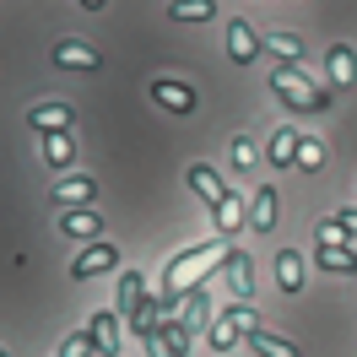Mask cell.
Returning a JSON list of instances; mask_svg holds the SVG:
<instances>
[{
  "label": "cell",
  "instance_id": "6da1fadb",
  "mask_svg": "<svg viewBox=\"0 0 357 357\" xmlns=\"http://www.w3.org/2000/svg\"><path fill=\"white\" fill-rule=\"evenodd\" d=\"M227 260V244L217 238V244H190V249H178L174 260L162 266V298H184V292H195V282H201L211 266H222Z\"/></svg>",
  "mask_w": 357,
  "mask_h": 357
},
{
  "label": "cell",
  "instance_id": "7a4b0ae2",
  "mask_svg": "<svg viewBox=\"0 0 357 357\" xmlns=\"http://www.w3.org/2000/svg\"><path fill=\"white\" fill-rule=\"evenodd\" d=\"M266 82H271V92H276V98H282V103H287L292 114H309V109H331V92L325 87H314L309 76H298V70L292 66H276V70H266Z\"/></svg>",
  "mask_w": 357,
  "mask_h": 357
},
{
  "label": "cell",
  "instance_id": "3957f363",
  "mask_svg": "<svg viewBox=\"0 0 357 357\" xmlns=\"http://www.w3.org/2000/svg\"><path fill=\"white\" fill-rule=\"evenodd\" d=\"M314 266L331 271V276H357V249L347 238H319L314 244Z\"/></svg>",
  "mask_w": 357,
  "mask_h": 357
},
{
  "label": "cell",
  "instance_id": "277c9868",
  "mask_svg": "<svg viewBox=\"0 0 357 357\" xmlns=\"http://www.w3.org/2000/svg\"><path fill=\"white\" fill-rule=\"evenodd\" d=\"M227 60L233 66H255L260 60V33L244 17H227Z\"/></svg>",
  "mask_w": 357,
  "mask_h": 357
},
{
  "label": "cell",
  "instance_id": "5b68a950",
  "mask_svg": "<svg viewBox=\"0 0 357 357\" xmlns=\"http://www.w3.org/2000/svg\"><path fill=\"white\" fill-rule=\"evenodd\" d=\"M184 184H190L211 211H217L222 201H233V190L222 184V174H217V168H206V162H190V168H184Z\"/></svg>",
  "mask_w": 357,
  "mask_h": 357
},
{
  "label": "cell",
  "instance_id": "8992f818",
  "mask_svg": "<svg viewBox=\"0 0 357 357\" xmlns=\"http://www.w3.org/2000/svg\"><path fill=\"white\" fill-rule=\"evenodd\" d=\"M222 282H227V292H233L238 303H249V292H255V260H249L244 249H227V260H222Z\"/></svg>",
  "mask_w": 357,
  "mask_h": 357
},
{
  "label": "cell",
  "instance_id": "52a82bcc",
  "mask_svg": "<svg viewBox=\"0 0 357 357\" xmlns=\"http://www.w3.org/2000/svg\"><path fill=\"white\" fill-rule=\"evenodd\" d=\"M152 103L168 114H195V87H184V82H168V76H152Z\"/></svg>",
  "mask_w": 357,
  "mask_h": 357
},
{
  "label": "cell",
  "instance_id": "ba28073f",
  "mask_svg": "<svg viewBox=\"0 0 357 357\" xmlns=\"http://www.w3.org/2000/svg\"><path fill=\"white\" fill-rule=\"evenodd\" d=\"M49 60H54V66H66V70H98V66H103V54H98L92 44H76V38H54Z\"/></svg>",
  "mask_w": 357,
  "mask_h": 357
},
{
  "label": "cell",
  "instance_id": "9c48e42d",
  "mask_svg": "<svg viewBox=\"0 0 357 357\" xmlns=\"http://www.w3.org/2000/svg\"><path fill=\"white\" fill-rule=\"evenodd\" d=\"M168 319H178V331L195 341V331H206V319H211V298H206V287L184 292V303H178V314H168Z\"/></svg>",
  "mask_w": 357,
  "mask_h": 357
},
{
  "label": "cell",
  "instance_id": "30bf717a",
  "mask_svg": "<svg viewBox=\"0 0 357 357\" xmlns=\"http://www.w3.org/2000/svg\"><path fill=\"white\" fill-rule=\"evenodd\" d=\"M87 201H98V178H92V174H76V178H66V184L49 190V206H60V211L87 206Z\"/></svg>",
  "mask_w": 357,
  "mask_h": 357
},
{
  "label": "cell",
  "instance_id": "8fae6325",
  "mask_svg": "<svg viewBox=\"0 0 357 357\" xmlns=\"http://www.w3.org/2000/svg\"><path fill=\"white\" fill-rule=\"evenodd\" d=\"M114 266H119V249L114 244H92V249H82V255L70 260V276L87 282V276H103V271H114Z\"/></svg>",
  "mask_w": 357,
  "mask_h": 357
},
{
  "label": "cell",
  "instance_id": "7c38bea8",
  "mask_svg": "<svg viewBox=\"0 0 357 357\" xmlns=\"http://www.w3.org/2000/svg\"><path fill=\"white\" fill-rule=\"evenodd\" d=\"M87 335H92V347H98V357H114V352H119V314L98 309L87 319Z\"/></svg>",
  "mask_w": 357,
  "mask_h": 357
},
{
  "label": "cell",
  "instance_id": "4fadbf2b",
  "mask_svg": "<svg viewBox=\"0 0 357 357\" xmlns=\"http://www.w3.org/2000/svg\"><path fill=\"white\" fill-rule=\"evenodd\" d=\"M27 125L38 135H66L70 130V109L66 103H33V109H27Z\"/></svg>",
  "mask_w": 357,
  "mask_h": 357
},
{
  "label": "cell",
  "instance_id": "5bb4252c",
  "mask_svg": "<svg viewBox=\"0 0 357 357\" xmlns=\"http://www.w3.org/2000/svg\"><path fill=\"white\" fill-rule=\"evenodd\" d=\"M325 70H331V87H352L357 82V49L352 44H331L325 49Z\"/></svg>",
  "mask_w": 357,
  "mask_h": 357
},
{
  "label": "cell",
  "instance_id": "9a60e30c",
  "mask_svg": "<svg viewBox=\"0 0 357 357\" xmlns=\"http://www.w3.org/2000/svg\"><path fill=\"white\" fill-rule=\"evenodd\" d=\"M60 233H66V238H98V233H103V217L87 211V206H70V211H60Z\"/></svg>",
  "mask_w": 357,
  "mask_h": 357
},
{
  "label": "cell",
  "instance_id": "2e32d148",
  "mask_svg": "<svg viewBox=\"0 0 357 357\" xmlns=\"http://www.w3.org/2000/svg\"><path fill=\"white\" fill-rule=\"evenodd\" d=\"M244 222L255 227V233H271V227H276V190H255V195H249Z\"/></svg>",
  "mask_w": 357,
  "mask_h": 357
},
{
  "label": "cell",
  "instance_id": "e0dca14e",
  "mask_svg": "<svg viewBox=\"0 0 357 357\" xmlns=\"http://www.w3.org/2000/svg\"><path fill=\"white\" fill-rule=\"evenodd\" d=\"M249 347H255L260 357H303V347H298V341H287V335H276V331H266V325H260V331H249Z\"/></svg>",
  "mask_w": 357,
  "mask_h": 357
},
{
  "label": "cell",
  "instance_id": "ac0fdd59",
  "mask_svg": "<svg viewBox=\"0 0 357 357\" xmlns=\"http://www.w3.org/2000/svg\"><path fill=\"white\" fill-rule=\"evenodd\" d=\"M298 141H303V130H292V125H287V130H276V135H271V157H266V162H271V168H298Z\"/></svg>",
  "mask_w": 357,
  "mask_h": 357
},
{
  "label": "cell",
  "instance_id": "d6986e66",
  "mask_svg": "<svg viewBox=\"0 0 357 357\" xmlns=\"http://www.w3.org/2000/svg\"><path fill=\"white\" fill-rule=\"evenodd\" d=\"M141 298H146V276L141 271H119V319H130L141 309Z\"/></svg>",
  "mask_w": 357,
  "mask_h": 357
},
{
  "label": "cell",
  "instance_id": "ffe728a7",
  "mask_svg": "<svg viewBox=\"0 0 357 357\" xmlns=\"http://www.w3.org/2000/svg\"><path fill=\"white\" fill-rule=\"evenodd\" d=\"M276 287L303 292V255H298V249H282V255H276Z\"/></svg>",
  "mask_w": 357,
  "mask_h": 357
},
{
  "label": "cell",
  "instance_id": "44dd1931",
  "mask_svg": "<svg viewBox=\"0 0 357 357\" xmlns=\"http://www.w3.org/2000/svg\"><path fill=\"white\" fill-rule=\"evenodd\" d=\"M260 49H271V54H276L282 66H292V70H298V60H303V38H298V33H266Z\"/></svg>",
  "mask_w": 357,
  "mask_h": 357
},
{
  "label": "cell",
  "instance_id": "7402d4cb",
  "mask_svg": "<svg viewBox=\"0 0 357 357\" xmlns=\"http://www.w3.org/2000/svg\"><path fill=\"white\" fill-rule=\"evenodd\" d=\"M168 17L174 22H217V0H174Z\"/></svg>",
  "mask_w": 357,
  "mask_h": 357
},
{
  "label": "cell",
  "instance_id": "603a6c76",
  "mask_svg": "<svg viewBox=\"0 0 357 357\" xmlns=\"http://www.w3.org/2000/svg\"><path fill=\"white\" fill-rule=\"evenodd\" d=\"M157 319H162V303H157L152 292H146V298H141V309H135L130 319H125V325H130V331L141 335V341H146V335H157Z\"/></svg>",
  "mask_w": 357,
  "mask_h": 357
},
{
  "label": "cell",
  "instance_id": "cb8c5ba5",
  "mask_svg": "<svg viewBox=\"0 0 357 357\" xmlns=\"http://www.w3.org/2000/svg\"><path fill=\"white\" fill-rule=\"evenodd\" d=\"M44 162H49V168H70V162H76L70 135H44Z\"/></svg>",
  "mask_w": 357,
  "mask_h": 357
},
{
  "label": "cell",
  "instance_id": "d4e9b609",
  "mask_svg": "<svg viewBox=\"0 0 357 357\" xmlns=\"http://www.w3.org/2000/svg\"><path fill=\"white\" fill-rule=\"evenodd\" d=\"M298 168H303V174H319V168H325V146H319L314 135L298 141Z\"/></svg>",
  "mask_w": 357,
  "mask_h": 357
},
{
  "label": "cell",
  "instance_id": "484cf974",
  "mask_svg": "<svg viewBox=\"0 0 357 357\" xmlns=\"http://www.w3.org/2000/svg\"><path fill=\"white\" fill-rule=\"evenodd\" d=\"M222 319H227V325H233V331H244V335L266 325V319H260V314L249 309V303H233V309H222Z\"/></svg>",
  "mask_w": 357,
  "mask_h": 357
},
{
  "label": "cell",
  "instance_id": "4316f807",
  "mask_svg": "<svg viewBox=\"0 0 357 357\" xmlns=\"http://www.w3.org/2000/svg\"><path fill=\"white\" fill-rule=\"evenodd\" d=\"M211 217H217V227H222V233H233V227H244V206H238V195H233V201H222L217 211H211Z\"/></svg>",
  "mask_w": 357,
  "mask_h": 357
},
{
  "label": "cell",
  "instance_id": "83f0119b",
  "mask_svg": "<svg viewBox=\"0 0 357 357\" xmlns=\"http://www.w3.org/2000/svg\"><path fill=\"white\" fill-rule=\"evenodd\" d=\"M206 341H211V347H217V352H227V347H233V341H238V331H233V325H227V319H211V331H206Z\"/></svg>",
  "mask_w": 357,
  "mask_h": 357
},
{
  "label": "cell",
  "instance_id": "f1b7e54d",
  "mask_svg": "<svg viewBox=\"0 0 357 357\" xmlns=\"http://www.w3.org/2000/svg\"><path fill=\"white\" fill-rule=\"evenodd\" d=\"M260 157H255V141L249 135H233V168H255Z\"/></svg>",
  "mask_w": 357,
  "mask_h": 357
},
{
  "label": "cell",
  "instance_id": "f546056e",
  "mask_svg": "<svg viewBox=\"0 0 357 357\" xmlns=\"http://www.w3.org/2000/svg\"><path fill=\"white\" fill-rule=\"evenodd\" d=\"M92 352H98V347H92V335H87V331H82V335H70L66 347H60V357H92Z\"/></svg>",
  "mask_w": 357,
  "mask_h": 357
},
{
  "label": "cell",
  "instance_id": "4dcf8cb0",
  "mask_svg": "<svg viewBox=\"0 0 357 357\" xmlns=\"http://www.w3.org/2000/svg\"><path fill=\"white\" fill-rule=\"evenodd\" d=\"M335 227H341V238H347V244H352V238H357V206H347V211H341V217H335Z\"/></svg>",
  "mask_w": 357,
  "mask_h": 357
},
{
  "label": "cell",
  "instance_id": "1f68e13d",
  "mask_svg": "<svg viewBox=\"0 0 357 357\" xmlns=\"http://www.w3.org/2000/svg\"><path fill=\"white\" fill-rule=\"evenodd\" d=\"M146 352H152V357H174V352H168V341H162V335H146Z\"/></svg>",
  "mask_w": 357,
  "mask_h": 357
},
{
  "label": "cell",
  "instance_id": "d6a6232c",
  "mask_svg": "<svg viewBox=\"0 0 357 357\" xmlns=\"http://www.w3.org/2000/svg\"><path fill=\"white\" fill-rule=\"evenodd\" d=\"M82 6H87V11H103V6H109V0H82Z\"/></svg>",
  "mask_w": 357,
  "mask_h": 357
},
{
  "label": "cell",
  "instance_id": "836d02e7",
  "mask_svg": "<svg viewBox=\"0 0 357 357\" xmlns=\"http://www.w3.org/2000/svg\"><path fill=\"white\" fill-rule=\"evenodd\" d=\"M0 357H11V352H6V347H0Z\"/></svg>",
  "mask_w": 357,
  "mask_h": 357
}]
</instances>
